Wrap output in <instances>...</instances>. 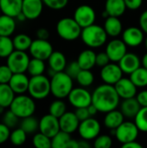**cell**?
<instances>
[{
  "mask_svg": "<svg viewBox=\"0 0 147 148\" xmlns=\"http://www.w3.org/2000/svg\"><path fill=\"white\" fill-rule=\"evenodd\" d=\"M120 97L113 85L101 84L92 93V104L96 107L99 112L107 113L116 109L120 105Z\"/></svg>",
  "mask_w": 147,
  "mask_h": 148,
  "instance_id": "1",
  "label": "cell"
},
{
  "mask_svg": "<svg viewBox=\"0 0 147 148\" xmlns=\"http://www.w3.org/2000/svg\"><path fill=\"white\" fill-rule=\"evenodd\" d=\"M107 34L104 29L98 24H92L82 29L81 38L82 42L91 49L102 47L107 41Z\"/></svg>",
  "mask_w": 147,
  "mask_h": 148,
  "instance_id": "2",
  "label": "cell"
},
{
  "mask_svg": "<svg viewBox=\"0 0 147 148\" xmlns=\"http://www.w3.org/2000/svg\"><path fill=\"white\" fill-rule=\"evenodd\" d=\"M73 80L74 79L65 71L57 72L50 78L51 94L56 99H63L68 97L71 90L74 88Z\"/></svg>",
  "mask_w": 147,
  "mask_h": 148,
  "instance_id": "3",
  "label": "cell"
},
{
  "mask_svg": "<svg viewBox=\"0 0 147 148\" xmlns=\"http://www.w3.org/2000/svg\"><path fill=\"white\" fill-rule=\"evenodd\" d=\"M82 28L74 17H63L56 23L58 36L65 41H75L81 37Z\"/></svg>",
  "mask_w": 147,
  "mask_h": 148,
  "instance_id": "4",
  "label": "cell"
},
{
  "mask_svg": "<svg viewBox=\"0 0 147 148\" xmlns=\"http://www.w3.org/2000/svg\"><path fill=\"white\" fill-rule=\"evenodd\" d=\"M29 95L36 100H42L51 94L50 79L44 75L31 76L28 88Z\"/></svg>",
  "mask_w": 147,
  "mask_h": 148,
  "instance_id": "5",
  "label": "cell"
},
{
  "mask_svg": "<svg viewBox=\"0 0 147 148\" xmlns=\"http://www.w3.org/2000/svg\"><path fill=\"white\" fill-rule=\"evenodd\" d=\"M10 109L20 119L33 115L36 111V103L34 98L24 94L15 96L10 106Z\"/></svg>",
  "mask_w": 147,
  "mask_h": 148,
  "instance_id": "6",
  "label": "cell"
},
{
  "mask_svg": "<svg viewBox=\"0 0 147 148\" xmlns=\"http://www.w3.org/2000/svg\"><path fill=\"white\" fill-rule=\"evenodd\" d=\"M29 57L25 51L15 49L8 57L6 64L13 73H25L27 71Z\"/></svg>",
  "mask_w": 147,
  "mask_h": 148,
  "instance_id": "7",
  "label": "cell"
},
{
  "mask_svg": "<svg viewBox=\"0 0 147 148\" xmlns=\"http://www.w3.org/2000/svg\"><path fill=\"white\" fill-rule=\"evenodd\" d=\"M101 130V127L100 122L96 119L89 117L87 120L80 122L77 131L81 139L89 141L94 140L97 136H99Z\"/></svg>",
  "mask_w": 147,
  "mask_h": 148,
  "instance_id": "8",
  "label": "cell"
},
{
  "mask_svg": "<svg viewBox=\"0 0 147 148\" xmlns=\"http://www.w3.org/2000/svg\"><path fill=\"white\" fill-rule=\"evenodd\" d=\"M139 130L135 122L124 121L116 128L115 138L122 145L130 141L136 140L139 136Z\"/></svg>",
  "mask_w": 147,
  "mask_h": 148,
  "instance_id": "9",
  "label": "cell"
},
{
  "mask_svg": "<svg viewBox=\"0 0 147 148\" xmlns=\"http://www.w3.org/2000/svg\"><path fill=\"white\" fill-rule=\"evenodd\" d=\"M69 103L75 108H88L92 104V94L83 87L74 88L68 96Z\"/></svg>",
  "mask_w": 147,
  "mask_h": 148,
  "instance_id": "10",
  "label": "cell"
},
{
  "mask_svg": "<svg viewBox=\"0 0 147 148\" xmlns=\"http://www.w3.org/2000/svg\"><path fill=\"white\" fill-rule=\"evenodd\" d=\"M74 18L83 29L94 23L96 13L92 6L88 4H81L75 9Z\"/></svg>",
  "mask_w": 147,
  "mask_h": 148,
  "instance_id": "11",
  "label": "cell"
},
{
  "mask_svg": "<svg viewBox=\"0 0 147 148\" xmlns=\"http://www.w3.org/2000/svg\"><path fill=\"white\" fill-rule=\"evenodd\" d=\"M29 51L32 57L46 61L53 53L54 49L52 44L48 40L37 38L32 41Z\"/></svg>",
  "mask_w": 147,
  "mask_h": 148,
  "instance_id": "12",
  "label": "cell"
},
{
  "mask_svg": "<svg viewBox=\"0 0 147 148\" xmlns=\"http://www.w3.org/2000/svg\"><path fill=\"white\" fill-rule=\"evenodd\" d=\"M123 74L120 65L112 62L101 68V78L104 83L114 85L123 77Z\"/></svg>",
  "mask_w": 147,
  "mask_h": 148,
  "instance_id": "13",
  "label": "cell"
},
{
  "mask_svg": "<svg viewBox=\"0 0 147 148\" xmlns=\"http://www.w3.org/2000/svg\"><path fill=\"white\" fill-rule=\"evenodd\" d=\"M60 130H61V128H60L59 118H57L49 113L48 114L43 115L40 119L39 132L49 136V138L54 137Z\"/></svg>",
  "mask_w": 147,
  "mask_h": 148,
  "instance_id": "14",
  "label": "cell"
},
{
  "mask_svg": "<svg viewBox=\"0 0 147 148\" xmlns=\"http://www.w3.org/2000/svg\"><path fill=\"white\" fill-rule=\"evenodd\" d=\"M122 40L129 47H139L145 41V32L140 27H128L122 32Z\"/></svg>",
  "mask_w": 147,
  "mask_h": 148,
  "instance_id": "15",
  "label": "cell"
},
{
  "mask_svg": "<svg viewBox=\"0 0 147 148\" xmlns=\"http://www.w3.org/2000/svg\"><path fill=\"white\" fill-rule=\"evenodd\" d=\"M106 53L109 56L111 62H119L120 59L127 53V45L122 39L114 38L107 44Z\"/></svg>",
  "mask_w": 147,
  "mask_h": 148,
  "instance_id": "16",
  "label": "cell"
},
{
  "mask_svg": "<svg viewBox=\"0 0 147 148\" xmlns=\"http://www.w3.org/2000/svg\"><path fill=\"white\" fill-rule=\"evenodd\" d=\"M116 92L118 93L120 99H128L135 97L137 95L138 88L132 82L130 78L122 77L116 84L113 85Z\"/></svg>",
  "mask_w": 147,
  "mask_h": 148,
  "instance_id": "17",
  "label": "cell"
},
{
  "mask_svg": "<svg viewBox=\"0 0 147 148\" xmlns=\"http://www.w3.org/2000/svg\"><path fill=\"white\" fill-rule=\"evenodd\" d=\"M42 0H23L22 12L29 20L38 18L43 10Z\"/></svg>",
  "mask_w": 147,
  "mask_h": 148,
  "instance_id": "18",
  "label": "cell"
},
{
  "mask_svg": "<svg viewBox=\"0 0 147 148\" xmlns=\"http://www.w3.org/2000/svg\"><path fill=\"white\" fill-rule=\"evenodd\" d=\"M59 122L61 130L71 134L78 130L81 121L77 118L75 112L67 111L63 115L59 118Z\"/></svg>",
  "mask_w": 147,
  "mask_h": 148,
  "instance_id": "19",
  "label": "cell"
},
{
  "mask_svg": "<svg viewBox=\"0 0 147 148\" xmlns=\"http://www.w3.org/2000/svg\"><path fill=\"white\" fill-rule=\"evenodd\" d=\"M119 65L124 74L131 75L141 66V60L134 53H126L119 62Z\"/></svg>",
  "mask_w": 147,
  "mask_h": 148,
  "instance_id": "20",
  "label": "cell"
},
{
  "mask_svg": "<svg viewBox=\"0 0 147 148\" xmlns=\"http://www.w3.org/2000/svg\"><path fill=\"white\" fill-rule=\"evenodd\" d=\"M8 84L15 94H24L25 92H28L29 78L25 75V73H14Z\"/></svg>",
  "mask_w": 147,
  "mask_h": 148,
  "instance_id": "21",
  "label": "cell"
},
{
  "mask_svg": "<svg viewBox=\"0 0 147 148\" xmlns=\"http://www.w3.org/2000/svg\"><path fill=\"white\" fill-rule=\"evenodd\" d=\"M23 0H0V9L3 14L16 18L22 12Z\"/></svg>",
  "mask_w": 147,
  "mask_h": 148,
  "instance_id": "22",
  "label": "cell"
},
{
  "mask_svg": "<svg viewBox=\"0 0 147 148\" xmlns=\"http://www.w3.org/2000/svg\"><path fill=\"white\" fill-rule=\"evenodd\" d=\"M103 27L108 36L117 37L123 32L122 23L120 17L117 16H109L108 17L105 18V23Z\"/></svg>",
  "mask_w": 147,
  "mask_h": 148,
  "instance_id": "23",
  "label": "cell"
},
{
  "mask_svg": "<svg viewBox=\"0 0 147 148\" xmlns=\"http://www.w3.org/2000/svg\"><path fill=\"white\" fill-rule=\"evenodd\" d=\"M140 108H141V106L137 101L136 97H133V98L124 99L120 104V110L122 112V114H124L126 118L134 119V117L137 115Z\"/></svg>",
  "mask_w": 147,
  "mask_h": 148,
  "instance_id": "24",
  "label": "cell"
},
{
  "mask_svg": "<svg viewBox=\"0 0 147 148\" xmlns=\"http://www.w3.org/2000/svg\"><path fill=\"white\" fill-rule=\"evenodd\" d=\"M125 116L120 110L113 109L106 113L104 117V125L107 128L116 129L120 125H121L125 121Z\"/></svg>",
  "mask_w": 147,
  "mask_h": 148,
  "instance_id": "25",
  "label": "cell"
},
{
  "mask_svg": "<svg viewBox=\"0 0 147 148\" xmlns=\"http://www.w3.org/2000/svg\"><path fill=\"white\" fill-rule=\"evenodd\" d=\"M96 53L92 49L82 50L78 56L77 62L81 69H92L96 65Z\"/></svg>",
  "mask_w": 147,
  "mask_h": 148,
  "instance_id": "26",
  "label": "cell"
},
{
  "mask_svg": "<svg viewBox=\"0 0 147 148\" xmlns=\"http://www.w3.org/2000/svg\"><path fill=\"white\" fill-rule=\"evenodd\" d=\"M48 62L49 68L55 72L64 71L68 64L65 55L61 51H53L48 59Z\"/></svg>",
  "mask_w": 147,
  "mask_h": 148,
  "instance_id": "27",
  "label": "cell"
},
{
  "mask_svg": "<svg viewBox=\"0 0 147 148\" xmlns=\"http://www.w3.org/2000/svg\"><path fill=\"white\" fill-rule=\"evenodd\" d=\"M126 5L124 0H106L105 10L112 16H121L126 10Z\"/></svg>",
  "mask_w": 147,
  "mask_h": 148,
  "instance_id": "28",
  "label": "cell"
},
{
  "mask_svg": "<svg viewBox=\"0 0 147 148\" xmlns=\"http://www.w3.org/2000/svg\"><path fill=\"white\" fill-rule=\"evenodd\" d=\"M16 29V21L14 17L1 15L0 16V36H10Z\"/></svg>",
  "mask_w": 147,
  "mask_h": 148,
  "instance_id": "29",
  "label": "cell"
},
{
  "mask_svg": "<svg viewBox=\"0 0 147 148\" xmlns=\"http://www.w3.org/2000/svg\"><path fill=\"white\" fill-rule=\"evenodd\" d=\"M15 98V92L8 83H0V106L10 108Z\"/></svg>",
  "mask_w": 147,
  "mask_h": 148,
  "instance_id": "30",
  "label": "cell"
},
{
  "mask_svg": "<svg viewBox=\"0 0 147 148\" xmlns=\"http://www.w3.org/2000/svg\"><path fill=\"white\" fill-rule=\"evenodd\" d=\"M130 79L137 88H145L147 86V69L140 66L130 75Z\"/></svg>",
  "mask_w": 147,
  "mask_h": 148,
  "instance_id": "31",
  "label": "cell"
},
{
  "mask_svg": "<svg viewBox=\"0 0 147 148\" xmlns=\"http://www.w3.org/2000/svg\"><path fill=\"white\" fill-rule=\"evenodd\" d=\"M20 127L23 129L27 134H35L37 130H39V121L33 115L23 118Z\"/></svg>",
  "mask_w": 147,
  "mask_h": 148,
  "instance_id": "32",
  "label": "cell"
},
{
  "mask_svg": "<svg viewBox=\"0 0 147 148\" xmlns=\"http://www.w3.org/2000/svg\"><path fill=\"white\" fill-rule=\"evenodd\" d=\"M13 44L15 49L25 51L27 49H29V47L32 43V39L29 36L26 34H18L15 36V37L12 39Z\"/></svg>",
  "mask_w": 147,
  "mask_h": 148,
  "instance_id": "33",
  "label": "cell"
},
{
  "mask_svg": "<svg viewBox=\"0 0 147 148\" xmlns=\"http://www.w3.org/2000/svg\"><path fill=\"white\" fill-rule=\"evenodd\" d=\"M44 71H45V63L43 60L34 58V57L29 60L27 72L31 76L43 75Z\"/></svg>",
  "mask_w": 147,
  "mask_h": 148,
  "instance_id": "34",
  "label": "cell"
},
{
  "mask_svg": "<svg viewBox=\"0 0 147 148\" xmlns=\"http://www.w3.org/2000/svg\"><path fill=\"white\" fill-rule=\"evenodd\" d=\"M14 50L13 40L10 36H0V58H7Z\"/></svg>",
  "mask_w": 147,
  "mask_h": 148,
  "instance_id": "35",
  "label": "cell"
},
{
  "mask_svg": "<svg viewBox=\"0 0 147 148\" xmlns=\"http://www.w3.org/2000/svg\"><path fill=\"white\" fill-rule=\"evenodd\" d=\"M70 134L60 130L54 137L51 138L53 148H67V145L71 140Z\"/></svg>",
  "mask_w": 147,
  "mask_h": 148,
  "instance_id": "36",
  "label": "cell"
},
{
  "mask_svg": "<svg viewBox=\"0 0 147 148\" xmlns=\"http://www.w3.org/2000/svg\"><path fill=\"white\" fill-rule=\"evenodd\" d=\"M75 80L81 87L88 88L94 83V75L90 69H81Z\"/></svg>",
  "mask_w": 147,
  "mask_h": 148,
  "instance_id": "37",
  "label": "cell"
},
{
  "mask_svg": "<svg viewBox=\"0 0 147 148\" xmlns=\"http://www.w3.org/2000/svg\"><path fill=\"white\" fill-rule=\"evenodd\" d=\"M67 112V106L62 99L54 101L49 108V113L57 118H60Z\"/></svg>",
  "mask_w": 147,
  "mask_h": 148,
  "instance_id": "38",
  "label": "cell"
},
{
  "mask_svg": "<svg viewBox=\"0 0 147 148\" xmlns=\"http://www.w3.org/2000/svg\"><path fill=\"white\" fill-rule=\"evenodd\" d=\"M134 122L140 132L147 133V107H141L134 117Z\"/></svg>",
  "mask_w": 147,
  "mask_h": 148,
  "instance_id": "39",
  "label": "cell"
},
{
  "mask_svg": "<svg viewBox=\"0 0 147 148\" xmlns=\"http://www.w3.org/2000/svg\"><path fill=\"white\" fill-rule=\"evenodd\" d=\"M32 143L36 148H50L52 147L51 138L39 132L35 134L32 139Z\"/></svg>",
  "mask_w": 147,
  "mask_h": 148,
  "instance_id": "40",
  "label": "cell"
},
{
  "mask_svg": "<svg viewBox=\"0 0 147 148\" xmlns=\"http://www.w3.org/2000/svg\"><path fill=\"white\" fill-rule=\"evenodd\" d=\"M9 140L14 146H22L27 140V134L21 127L16 128L10 133Z\"/></svg>",
  "mask_w": 147,
  "mask_h": 148,
  "instance_id": "41",
  "label": "cell"
},
{
  "mask_svg": "<svg viewBox=\"0 0 147 148\" xmlns=\"http://www.w3.org/2000/svg\"><path fill=\"white\" fill-rule=\"evenodd\" d=\"M19 117L17 115H16L10 109L6 111L3 115V118H2V122L6 125L9 128H13V127H16V126L17 125L18 123V121H19Z\"/></svg>",
  "mask_w": 147,
  "mask_h": 148,
  "instance_id": "42",
  "label": "cell"
},
{
  "mask_svg": "<svg viewBox=\"0 0 147 148\" xmlns=\"http://www.w3.org/2000/svg\"><path fill=\"white\" fill-rule=\"evenodd\" d=\"M94 140V147L95 148H109L113 145V140L110 135H99Z\"/></svg>",
  "mask_w": 147,
  "mask_h": 148,
  "instance_id": "43",
  "label": "cell"
},
{
  "mask_svg": "<svg viewBox=\"0 0 147 148\" xmlns=\"http://www.w3.org/2000/svg\"><path fill=\"white\" fill-rule=\"evenodd\" d=\"M42 1L47 7L55 10H62L68 3V0H42Z\"/></svg>",
  "mask_w": 147,
  "mask_h": 148,
  "instance_id": "44",
  "label": "cell"
},
{
  "mask_svg": "<svg viewBox=\"0 0 147 148\" xmlns=\"http://www.w3.org/2000/svg\"><path fill=\"white\" fill-rule=\"evenodd\" d=\"M81 68L80 67L78 62L74 61V62H71L70 63L67 64V67L64 71L73 79H76V77H77L78 74L81 72Z\"/></svg>",
  "mask_w": 147,
  "mask_h": 148,
  "instance_id": "45",
  "label": "cell"
},
{
  "mask_svg": "<svg viewBox=\"0 0 147 148\" xmlns=\"http://www.w3.org/2000/svg\"><path fill=\"white\" fill-rule=\"evenodd\" d=\"M13 74L7 64L0 65V83H9Z\"/></svg>",
  "mask_w": 147,
  "mask_h": 148,
  "instance_id": "46",
  "label": "cell"
},
{
  "mask_svg": "<svg viewBox=\"0 0 147 148\" xmlns=\"http://www.w3.org/2000/svg\"><path fill=\"white\" fill-rule=\"evenodd\" d=\"M109 62H111V60L107 56V54L106 53V51L98 53L96 55V66L102 68L107 64H108Z\"/></svg>",
  "mask_w": 147,
  "mask_h": 148,
  "instance_id": "47",
  "label": "cell"
},
{
  "mask_svg": "<svg viewBox=\"0 0 147 148\" xmlns=\"http://www.w3.org/2000/svg\"><path fill=\"white\" fill-rule=\"evenodd\" d=\"M10 128H9L3 122L0 123V145L6 142L10 139Z\"/></svg>",
  "mask_w": 147,
  "mask_h": 148,
  "instance_id": "48",
  "label": "cell"
},
{
  "mask_svg": "<svg viewBox=\"0 0 147 148\" xmlns=\"http://www.w3.org/2000/svg\"><path fill=\"white\" fill-rule=\"evenodd\" d=\"M75 114H76V116H77V118L79 119L80 121H82L87 120L88 118L91 117L90 114H89L88 108H75Z\"/></svg>",
  "mask_w": 147,
  "mask_h": 148,
  "instance_id": "49",
  "label": "cell"
},
{
  "mask_svg": "<svg viewBox=\"0 0 147 148\" xmlns=\"http://www.w3.org/2000/svg\"><path fill=\"white\" fill-rule=\"evenodd\" d=\"M126 8L131 10H136L142 6L143 0H124Z\"/></svg>",
  "mask_w": 147,
  "mask_h": 148,
  "instance_id": "50",
  "label": "cell"
},
{
  "mask_svg": "<svg viewBox=\"0 0 147 148\" xmlns=\"http://www.w3.org/2000/svg\"><path fill=\"white\" fill-rule=\"evenodd\" d=\"M136 99L141 107H147V89L140 91L136 95Z\"/></svg>",
  "mask_w": 147,
  "mask_h": 148,
  "instance_id": "51",
  "label": "cell"
},
{
  "mask_svg": "<svg viewBox=\"0 0 147 148\" xmlns=\"http://www.w3.org/2000/svg\"><path fill=\"white\" fill-rule=\"evenodd\" d=\"M139 22L141 29L145 32V34H147V10L142 12V14L139 16Z\"/></svg>",
  "mask_w": 147,
  "mask_h": 148,
  "instance_id": "52",
  "label": "cell"
},
{
  "mask_svg": "<svg viewBox=\"0 0 147 148\" xmlns=\"http://www.w3.org/2000/svg\"><path fill=\"white\" fill-rule=\"evenodd\" d=\"M36 37L39 38V39H43V40H48L50 34H49V31L46 29V28H39L37 30H36Z\"/></svg>",
  "mask_w": 147,
  "mask_h": 148,
  "instance_id": "53",
  "label": "cell"
},
{
  "mask_svg": "<svg viewBox=\"0 0 147 148\" xmlns=\"http://www.w3.org/2000/svg\"><path fill=\"white\" fill-rule=\"evenodd\" d=\"M122 147L123 148H142V145L140 143H139L138 141L136 140H133V141H130V142H127V143H125L122 145Z\"/></svg>",
  "mask_w": 147,
  "mask_h": 148,
  "instance_id": "54",
  "label": "cell"
},
{
  "mask_svg": "<svg viewBox=\"0 0 147 148\" xmlns=\"http://www.w3.org/2000/svg\"><path fill=\"white\" fill-rule=\"evenodd\" d=\"M88 112H89V114H90V116H91V117H93V116L96 115V114H97V113L99 112V111H98V109L96 108V107H95L94 105H93V104L89 105V106L88 107Z\"/></svg>",
  "mask_w": 147,
  "mask_h": 148,
  "instance_id": "55",
  "label": "cell"
},
{
  "mask_svg": "<svg viewBox=\"0 0 147 148\" xmlns=\"http://www.w3.org/2000/svg\"><path fill=\"white\" fill-rule=\"evenodd\" d=\"M67 148H79V141L74 139H71L67 145Z\"/></svg>",
  "mask_w": 147,
  "mask_h": 148,
  "instance_id": "56",
  "label": "cell"
},
{
  "mask_svg": "<svg viewBox=\"0 0 147 148\" xmlns=\"http://www.w3.org/2000/svg\"><path fill=\"white\" fill-rule=\"evenodd\" d=\"M79 141V148H88L90 147V144L88 143V140L81 139V140Z\"/></svg>",
  "mask_w": 147,
  "mask_h": 148,
  "instance_id": "57",
  "label": "cell"
},
{
  "mask_svg": "<svg viewBox=\"0 0 147 148\" xmlns=\"http://www.w3.org/2000/svg\"><path fill=\"white\" fill-rule=\"evenodd\" d=\"M141 66H143L147 69V52L141 58Z\"/></svg>",
  "mask_w": 147,
  "mask_h": 148,
  "instance_id": "58",
  "label": "cell"
},
{
  "mask_svg": "<svg viewBox=\"0 0 147 148\" xmlns=\"http://www.w3.org/2000/svg\"><path fill=\"white\" fill-rule=\"evenodd\" d=\"M16 18H17V20H18L19 22H23V21H25V20L27 19L26 16H25V15H24L23 12H20V13L17 15V16H16Z\"/></svg>",
  "mask_w": 147,
  "mask_h": 148,
  "instance_id": "59",
  "label": "cell"
},
{
  "mask_svg": "<svg viewBox=\"0 0 147 148\" xmlns=\"http://www.w3.org/2000/svg\"><path fill=\"white\" fill-rule=\"evenodd\" d=\"M4 108H3V107L0 106V114H2L3 113V110H4Z\"/></svg>",
  "mask_w": 147,
  "mask_h": 148,
  "instance_id": "60",
  "label": "cell"
},
{
  "mask_svg": "<svg viewBox=\"0 0 147 148\" xmlns=\"http://www.w3.org/2000/svg\"><path fill=\"white\" fill-rule=\"evenodd\" d=\"M144 44H145V47H146V49L147 50V36L145 38V41H144Z\"/></svg>",
  "mask_w": 147,
  "mask_h": 148,
  "instance_id": "61",
  "label": "cell"
},
{
  "mask_svg": "<svg viewBox=\"0 0 147 148\" xmlns=\"http://www.w3.org/2000/svg\"><path fill=\"white\" fill-rule=\"evenodd\" d=\"M2 15V11H1V9H0V16Z\"/></svg>",
  "mask_w": 147,
  "mask_h": 148,
  "instance_id": "62",
  "label": "cell"
}]
</instances>
